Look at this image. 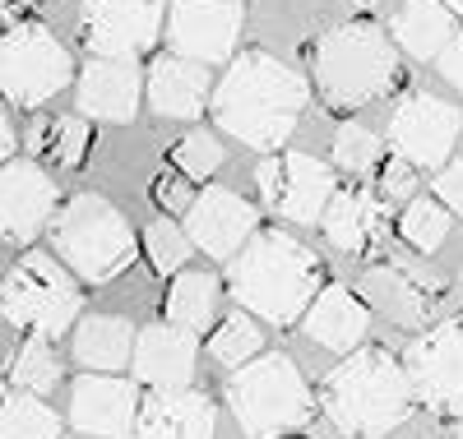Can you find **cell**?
<instances>
[{
  "mask_svg": "<svg viewBox=\"0 0 463 439\" xmlns=\"http://www.w3.org/2000/svg\"><path fill=\"white\" fill-rule=\"evenodd\" d=\"M227 296L264 324L292 329L325 292V264L288 231H255L227 264Z\"/></svg>",
  "mask_w": 463,
  "mask_h": 439,
  "instance_id": "1",
  "label": "cell"
},
{
  "mask_svg": "<svg viewBox=\"0 0 463 439\" xmlns=\"http://www.w3.org/2000/svg\"><path fill=\"white\" fill-rule=\"evenodd\" d=\"M306 102H311V84L283 65L269 51H241L227 65L222 84L213 89V121L250 148H279L297 121Z\"/></svg>",
  "mask_w": 463,
  "mask_h": 439,
  "instance_id": "2",
  "label": "cell"
},
{
  "mask_svg": "<svg viewBox=\"0 0 463 439\" xmlns=\"http://www.w3.org/2000/svg\"><path fill=\"white\" fill-rule=\"evenodd\" d=\"M412 375L384 347H357L320 379V416L343 439H384L412 416Z\"/></svg>",
  "mask_w": 463,
  "mask_h": 439,
  "instance_id": "3",
  "label": "cell"
},
{
  "mask_svg": "<svg viewBox=\"0 0 463 439\" xmlns=\"http://www.w3.org/2000/svg\"><path fill=\"white\" fill-rule=\"evenodd\" d=\"M399 84H403L399 56L380 28L343 23V28H329L316 42V89L338 111L371 107L375 98H384Z\"/></svg>",
  "mask_w": 463,
  "mask_h": 439,
  "instance_id": "4",
  "label": "cell"
},
{
  "mask_svg": "<svg viewBox=\"0 0 463 439\" xmlns=\"http://www.w3.org/2000/svg\"><path fill=\"white\" fill-rule=\"evenodd\" d=\"M316 407L320 397L311 393L288 351H260L255 361H246L227 379V412L237 416L241 434L250 439L292 434L316 416Z\"/></svg>",
  "mask_w": 463,
  "mask_h": 439,
  "instance_id": "5",
  "label": "cell"
},
{
  "mask_svg": "<svg viewBox=\"0 0 463 439\" xmlns=\"http://www.w3.org/2000/svg\"><path fill=\"white\" fill-rule=\"evenodd\" d=\"M47 231H52V250L93 287L121 277L135 264V250H139L130 222L121 218L116 204H107L102 194H74L70 204L56 209Z\"/></svg>",
  "mask_w": 463,
  "mask_h": 439,
  "instance_id": "6",
  "label": "cell"
},
{
  "mask_svg": "<svg viewBox=\"0 0 463 439\" xmlns=\"http://www.w3.org/2000/svg\"><path fill=\"white\" fill-rule=\"evenodd\" d=\"M84 277L74 273L56 250H28L10 264L5 287H0V310L5 324L37 333V338H61L74 329V319L84 310Z\"/></svg>",
  "mask_w": 463,
  "mask_h": 439,
  "instance_id": "7",
  "label": "cell"
},
{
  "mask_svg": "<svg viewBox=\"0 0 463 439\" xmlns=\"http://www.w3.org/2000/svg\"><path fill=\"white\" fill-rule=\"evenodd\" d=\"M74 79L70 51L56 42V33L43 23H10L0 42V89L10 107H43Z\"/></svg>",
  "mask_w": 463,
  "mask_h": 439,
  "instance_id": "8",
  "label": "cell"
},
{
  "mask_svg": "<svg viewBox=\"0 0 463 439\" xmlns=\"http://www.w3.org/2000/svg\"><path fill=\"white\" fill-rule=\"evenodd\" d=\"M403 366L412 375L417 403L436 416H463V314L440 319L412 338Z\"/></svg>",
  "mask_w": 463,
  "mask_h": 439,
  "instance_id": "9",
  "label": "cell"
},
{
  "mask_svg": "<svg viewBox=\"0 0 463 439\" xmlns=\"http://www.w3.org/2000/svg\"><path fill=\"white\" fill-rule=\"evenodd\" d=\"M255 185L264 194V204L288 222H325L338 181L334 167L320 163L311 153H274L255 167Z\"/></svg>",
  "mask_w": 463,
  "mask_h": 439,
  "instance_id": "10",
  "label": "cell"
},
{
  "mask_svg": "<svg viewBox=\"0 0 463 439\" xmlns=\"http://www.w3.org/2000/svg\"><path fill=\"white\" fill-rule=\"evenodd\" d=\"M167 0H84L80 37L89 56H121L135 61L163 37Z\"/></svg>",
  "mask_w": 463,
  "mask_h": 439,
  "instance_id": "11",
  "label": "cell"
},
{
  "mask_svg": "<svg viewBox=\"0 0 463 439\" xmlns=\"http://www.w3.org/2000/svg\"><path fill=\"white\" fill-rule=\"evenodd\" d=\"M458 126H463V116L445 98H436V93H408L390 111V148L403 153L408 163H417V167L440 172L449 163V153H454Z\"/></svg>",
  "mask_w": 463,
  "mask_h": 439,
  "instance_id": "12",
  "label": "cell"
},
{
  "mask_svg": "<svg viewBox=\"0 0 463 439\" xmlns=\"http://www.w3.org/2000/svg\"><path fill=\"white\" fill-rule=\"evenodd\" d=\"M241 0H167V42L190 61H232L241 37Z\"/></svg>",
  "mask_w": 463,
  "mask_h": 439,
  "instance_id": "13",
  "label": "cell"
},
{
  "mask_svg": "<svg viewBox=\"0 0 463 439\" xmlns=\"http://www.w3.org/2000/svg\"><path fill=\"white\" fill-rule=\"evenodd\" d=\"M362 296H366V305H375L384 319H394V324H403V329H427L445 305L440 277L417 268V264H399V259L380 264V268H366Z\"/></svg>",
  "mask_w": 463,
  "mask_h": 439,
  "instance_id": "14",
  "label": "cell"
},
{
  "mask_svg": "<svg viewBox=\"0 0 463 439\" xmlns=\"http://www.w3.org/2000/svg\"><path fill=\"white\" fill-rule=\"evenodd\" d=\"M139 379H111V375H84L70 388V425L93 439H135L144 397L135 388Z\"/></svg>",
  "mask_w": 463,
  "mask_h": 439,
  "instance_id": "15",
  "label": "cell"
},
{
  "mask_svg": "<svg viewBox=\"0 0 463 439\" xmlns=\"http://www.w3.org/2000/svg\"><path fill=\"white\" fill-rule=\"evenodd\" d=\"M325 241L343 255H357V259H371L384 250L390 241V227H399L390 218V199L371 185H347L334 194V204L325 213Z\"/></svg>",
  "mask_w": 463,
  "mask_h": 439,
  "instance_id": "16",
  "label": "cell"
},
{
  "mask_svg": "<svg viewBox=\"0 0 463 439\" xmlns=\"http://www.w3.org/2000/svg\"><path fill=\"white\" fill-rule=\"evenodd\" d=\"M185 231L195 236V246L204 255L232 259L260 231V209L250 199H241L237 190L209 185L204 194H195V204L185 209Z\"/></svg>",
  "mask_w": 463,
  "mask_h": 439,
  "instance_id": "17",
  "label": "cell"
},
{
  "mask_svg": "<svg viewBox=\"0 0 463 439\" xmlns=\"http://www.w3.org/2000/svg\"><path fill=\"white\" fill-rule=\"evenodd\" d=\"M52 218H56V181L28 157H10L5 172H0V227H5V241L10 246L33 241L43 227H52Z\"/></svg>",
  "mask_w": 463,
  "mask_h": 439,
  "instance_id": "18",
  "label": "cell"
},
{
  "mask_svg": "<svg viewBox=\"0 0 463 439\" xmlns=\"http://www.w3.org/2000/svg\"><path fill=\"white\" fill-rule=\"evenodd\" d=\"M144 89H148V74H139L135 61L89 56V65L80 70V84H74V98H80V111L93 116V121L126 126V121H135Z\"/></svg>",
  "mask_w": 463,
  "mask_h": 439,
  "instance_id": "19",
  "label": "cell"
},
{
  "mask_svg": "<svg viewBox=\"0 0 463 439\" xmlns=\"http://www.w3.org/2000/svg\"><path fill=\"white\" fill-rule=\"evenodd\" d=\"M195 333L163 319V324H148L139 329V342H135V361H130V375L148 388H185L190 375H195Z\"/></svg>",
  "mask_w": 463,
  "mask_h": 439,
  "instance_id": "20",
  "label": "cell"
},
{
  "mask_svg": "<svg viewBox=\"0 0 463 439\" xmlns=\"http://www.w3.org/2000/svg\"><path fill=\"white\" fill-rule=\"evenodd\" d=\"M301 329H306V338L320 342L325 351L353 356V351L366 342V333H371V305H366L362 292L343 287V283H329V287L316 296V305L306 310Z\"/></svg>",
  "mask_w": 463,
  "mask_h": 439,
  "instance_id": "21",
  "label": "cell"
},
{
  "mask_svg": "<svg viewBox=\"0 0 463 439\" xmlns=\"http://www.w3.org/2000/svg\"><path fill=\"white\" fill-rule=\"evenodd\" d=\"M135 439H213V403L200 388H153L139 407Z\"/></svg>",
  "mask_w": 463,
  "mask_h": 439,
  "instance_id": "22",
  "label": "cell"
},
{
  "mask_svg": "<svg viewBox=\"0 0 463 439\" xmlns=\"http://www.w3.org/2000/svg\"><path fill=\"white\" fill-rule=\"evenodd\" d=\"M209 102V74L204 61H190L181 51L153 56L148 65V107L167 116V121H195Z\"/></svg>",
  "mask_w": 463,
  "mask_h": 439,
  "instance_id": "23",
  "label": "cell"
},
{
  "mask_svg": "<svg viewBox=\"0 0 463 439\" xmlns=\"http://www.w3.org/2000/svg\"><path fill=\"white\" fill-rule=\"evenodd\" d=\"M135 342L139 333L130 329V319L121 314H89L74 329V361L84 370H126L135 361Z\"/></svg>",
  "mask_w": 463,
  "mask_h": 439,
  "instance_id": "24",
  "label": "cell"
},
{
  "mask_svg": "<svg viewBox=\"0 0 463 439\" xmlns=\"http://www.w3.org/2000/svg\"><path fill=\"white\" fill-rule=\"evenodd\" d=\"M394 42L417 61H440V51L454 42V10L445 0H403V10L390 23Z\"/></svg>",
  "mask_w": 463,
  "mask_h": 439,
  "instance_id": "25",
  "label": "cell"
},
{
  "mask_svg": "<svg viewBox=\"0 0 463 439\" xmlns=\"http://www.w3.org/2000/svg\"><path fill=\"white\" fill-rule=\"evenodd\" d=\"M28 153H43L47 163H56L61 172L84 167L89 153V116H43L28 130Z\"/></svg>",
  "mask_w": 463,
  "mask_h": 439,
  "instance_id": "26",
  "label": "cell"
},
{
  "mask_svg": "<svg viewBox=\"0 0 463 439\" xmlns=\"http://www.w3.org/2000/svg\"><path fill=\"white\" fill-rule=\"evenodd\" d=\"M218 277L213 273H176L172 277V287H167V301H163V310H167V319L172 324H181V329H190V333H204L209 324H213V314H218Z\"/></svg>",
  "mask_w": 463,
  "mask_h": 439,
  "instance_id": "27",
  "label": "cell"
},
{
  "mask_svg": "<svg viewBox=\"0 0 463 439\" xmlns=\"http://www.w3.org/2000/svg\"><path fill=\"white\" fill-rule=\"evenodd\" d=\"M61 375H65V366H61V356H56V347H52V338H24V347L19 351H10V366H5V379H10V388H24V393H52L56 384H61Z\"/></svg>",
  "mask_w": 463,
  "mask_h": 439,
  "instance_id": "28",
  "label": "cell"
},
{
  "mask_svg": "<svg viewBox=\"0 0 463 439\" xmlns=\"http://www.w3.org/2000/svg\"><path fill=\"white\" fill-rule=\"evenodd\" d=\"M0 439H61V416L43 403V393L10 388L0 407Z\"/></svg>",
  "mask_w": 463,
  "mask_h": 439,
  "instance_id": "29",
  "label": "cell"
},
{
  "mask_svg": "<svg viewBox=\"0 0 463 439\" xmlns=\"http://www.w3.org/2000/svg\"><path fill=\"white\" fill-rule=\"evenodd\" d=\"M449 204H440L436 194H427V199H408L403 204V213H399V236L412 246V250H421V255H431V250H440L445 246V236H449Z\"/></svg>",
  "mask_w": 463,
  "mask_h": 439,
  "instance_id": "30",
  "label": "cell"
},
{
  "mask_svg": "<svg viewBox=\"0 0 463 439\" xmlns=\"http://www.w3.org/2000/svg\"><path fill=\"white\" fill-rule=\"evenodd\" d=\"M260 347H264V338H260V324H255L250 310H237V314L218 319L213 333H209V356L218 366H232V370H241L246 361H255Z\"/></svg>",
  "mask_w": 463,
  "mask_h": 439,
  "instance_id": "31",
  "label": "cell"
},
{
  "mask_svg": "<svg viewBox=\"0 0 463 439\" xmlns=\"http://www.w3.org/2000/svg\"><path fill=\"white\" fill-rule=\"evenodd\" d=\"M190 250H195V236H190L181 222H172V213H163L158 222H148V231H144V255H148V264L158 268L163 277H167V273L176 277V273L185 268Z\"/></svg>",
  "mask_w": 463,
  "mask_h": 439,
  "instance_id": "32",
  "label": "cell"
},
{
  "mask_svg": "<svg viewBox=\"0 0 463 439\" xmlns=\"http://www.w3.org/2000/svg\"><path fill=\"white\" fill-rule=\"evenodd\" d=\"M222 144L209 135V130H195V135H185V139H176L172 144V167L176 172H185L190 181H204V176H213L218 167H222Z\"/></svg>",
  "mask_w": 463,
  "mask_h": 439,
  "instance_id": "33",
  "label": "cell"
},
{
  "mask_svg": "<svg viewBox=\"0 0 463 439\" xmlns=\"http://www.w3.org/2000/svg\"><path fill=\"white\" fill-rule=\"evenodd\" d=\"M334 163H338L343 172H353V176L380 172V139H375L366 126H343V130L334 135Z\"/></svg>",
  "mask_w": 463,
  "mask_h": 439,
  "instance_id": "34",
  "label": "cell"
},
{
  "mask_svg": "<svg viewBox=\"0 0 463 439\" xmlns=\"http://www.w3.org/2000/svg\"><path fill=\"white\" fill-rule=\"evenodd\" d=\"M417 163H408L403 153H394L390 163H380V176H375V190L390 199V204H408V199H417Z\"/></svg>",
  "mask_w": 463,
  "mask_h": 439,
  "instance_id": "35",
  "label": "cell"
},
{
  "mask_svg": "<svg viewBox=\"0 0 463 439\" xmlns=\"http://www.w3.org/2000/svg\"><path fill=\"white\" fill-rule=\"evenodd\" d=\"M190 176L185 172H163L158 181H153V204H158L163 213H181V209H190L195 204V199H190V185H185Z\"/></svg>",
  "mask_w": 463,
  "mask_h": 439,
  "instance_id": "36",
  "label": "cell"
},
{
  "mask_svg": "<svg viewBox=\"0 0 463 439\" xmlns=\"http://www.w3.org/2000/svg\"><path fill=\"white\" fill-rule=\"evenodd\" d=\"M431 190H436L440 204H449L454 213H463V163H445V167L436 172Z\"/></svg>",
  "mask_w": 463,
  "mask_h": 439,
  "instance_id": "37",
  "label": "cell"
},
{
  "mask_svg": "<svg viewBox=\"0 0 463 439\" xmlns=\"http://www.w3.org/2000/svg\"><path fill=\"white\" fill-rule=\"evenodd\" d=\"M440 74H445L449 84H454V89L463 93V28L454 33V42H449V47L440 51Z\"/></svg>",
  "mask_w": 463,
  "mask_h": 439,
  "instance_id": "38",
  "label": "cell"
},
{
  "mask_svg": "<svg viewBox=\"0 0 463 439\" xmlns=\"http://www.w3.org/2000/svg\"><path fill=\"white\" fill-rule=\"evenodd\" d=\"M0 153H5V163L14 157V126H10V116L0 121Z\"/></svg>",
  "mask_w": 463,
  "mask_h": 439,
  "instance_id": "39",
  "label": "cell"
},
{
  "mask_svg": "<svg viewBox=\"0 0 463 439\" xmlns=\"http://www.w3.org/2000/svg\"><path fill=\"white\" fill-rule=\"evenodd\" d=\"M37 5V0H5V23H14V10H28Z\"/></svg>",
  "mask_w": 463,
  "mask_h": 439,
  "instance_id": "40",
  "label": "cell"
},
{
  "mask_svg": "<svg viewBox=\"0 0 463 439\" xmlns=\"http://www.w3.org/2000/svg\"><path fill=\"white\" fill-rule=\"evenodd\" d=\"M445 5H449L454 14H463V0H445Z\"/></svg>",
  "mask_w": 463,
  "mask_h": 439,
  "instance_id": "41",
  "label": "cell"
},
{
  "mask_svg": "<svg viewBox=\"0 0 463 439\" xmlns=\"http://www.w3.org/2000/svg\"><path fill=\"white\" fill-rule=\"evenodd\" d=\"M353 5H380V0H353Z\"/></svg>",
  "mask_w": 463,
  "mask_h": 439,
  "instance_id": "42",
  "label": "cell"
},
{
  "mask_svg": "<svg viewBox=\"0 0 463 439\" xmlns=\"http://www.w3.org/2000/svg\"><path fill=\"white\" fill-rule=\"evenodd\" d=\"M279 439H301V434H297V430H292V434H279Z\"/></svg>",
  "mask_w": 463,
  "mask_h": 439,
  "instance_id": "43",
  "label": "cell"
},
{
  "mask_svg": "<svg viewBox=\"0 0 463 439\" xmlns=\"http://www.w3.org/2000/svg\"><path fill=\"white\" fill-rule=\"evenodd\" d=\"M458 439H463V421H458Z\"/></svg>",
  "mask_w": 463,
  "mask_h": 439,
  "instance_id": "44",
  "label": "cell"
},
{
  "mask_svg": "<svg viewBox=\"0 0 463 439\" xmlns=\"http://www.w3.org/2000/svg\"><path fill=\"white\" fill-rule=\"evenodd\" d=\"M458 292H463V283H458Z\"/></svg>",
  "mask_w": 463,
  "mask_h": 439,
  "instance_id": "45",
  "label": "cell"
}]
</instances>
